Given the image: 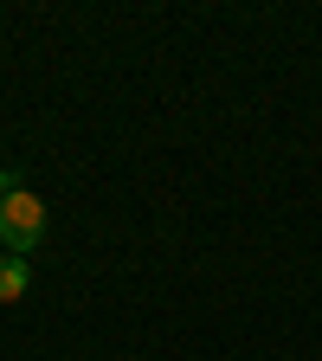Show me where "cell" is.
<instances>
[{
    "mask_svg": "<svg viewBox=\"0 0 322 361\" xmlns=\"http://www.w3.org/2000/svg\"><path fill=\"white\" fill-rule=\"evenodd\" d=\"M7 194H13V188H7V168H0V200H7Z\"/></svg>",
    "mask_w": 322,
    "mask_h": 361,
    "instance_id": "3",
    "label": "cell"
},
{
    "mask_svg": "<svg viewBox=\"0 0 322 361\" xmlns=\"http://www.w3.org/2000/svg\"><path fill=\"white\" fill-rule=\"evenodd\" d=\"M45 233V200L39 194H7L0 200V245H7V258H26Z\"/></svg>",
    "mask_w": 322,
    "mask_h": 361,
    "instance_id": "1",
    "label": "cell"
},
{
    "mask_svg": "<svg viewBox=\"0 0 322 361\" xmlns=\"http://www.w3.org/2000/svg\"><path fill=\"white\" fill-rule=\"evenodd\" d=\"M26 284H32L26 258H0V303H20V297H26Z\"/></svg>",
    "mask_w": 322,
    "mask_h": 361,
    "instance_id": "2",
    "label": "cell"
}]
</instances>
